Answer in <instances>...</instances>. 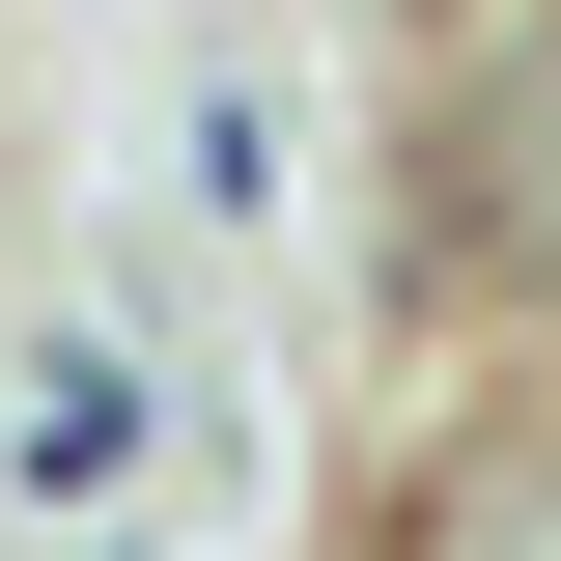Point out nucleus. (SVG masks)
I'll return each instance as SVG.
<instances>
[{"label": "nucleus", "instance_id": "1", "mask_svg": "<svg viewBox=\"0 0 561 561\" xmlns=\"http://www.w3.org/2000/svg\"><path fill=\"white\" fill-rule=\"evenodd\" d=\"M421 561H561V449H449V505H421Z\"/></svg>", "mask_w": 561, "mask_h": 561}]
</instances>
